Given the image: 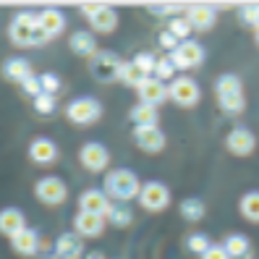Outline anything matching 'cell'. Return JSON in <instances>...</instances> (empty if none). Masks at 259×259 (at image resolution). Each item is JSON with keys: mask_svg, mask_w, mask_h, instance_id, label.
<instances>
[{"mask_svg": "<svg viewBox=\"0 0 259 259\" xmlns=\"http://www.w3.org/2000/svg\"><path fill=\"white\" fill-rule=\"evenodd\" d=\"M34 110L37 113H42V115H50V113H55V95H39V97H34Z\"/></svg>", "mask_w": 259, "mask_h": 259, "instance_id": "36", "label": "cell"}, {"mask_svg": "<svg viewBox=\"0 0 259 259\" xmlns=\"http://www.w3.org/2000/svg\"><path fill=\"white\" fill-rule=\"evenodd\" d=\"M39 81H42V92L45 95H55L58 89H60V79H58L55 73H42Z\"/></svg>", "mask_w": 259, "mask_h": 259, "instance_id": "37", "label": "cell"}, {"mask_svg": "<svg viewBox=\"0 0 259 259\" xmlns=\"http://www.w3.org/2000/svg\"><path fill=\"white\" fill-rule=\"evenodd\" d=\"M186 246H189V251H194V254H204L212 243H209V238L202 236V233H191V236L186 238Z\"/></svg>", "mask_w": 259, "mask_h": 259, "instance_id": "35", "label": "cell"}, {"mask_svg": "<svg viewBox=\"0 0 259 259\" xmlns=\"http://www.w3.org/2000/svg\"><path fill=\"white\" fill-rule=\"evenodd\" d=\"M238 16H241V21L246 24V26H254V19H256V6H246V8H243V11L238 13Z\"/></svg>", "mask_w": 259, "mask_h": 259, "instance_id": "41", "label": "cell"}, {"mask_svg": "<svg viewBox=\"0 0 259 259\" xmlns=\"http://www.w3.org/2000/svg\"><path fill=\"white\" fill-rule=\"evenodd\" d=\"M3 73L8 76V79H16V81H26L29 76H32V66H29L24 58H11V60H6V66H3Z\"/></svg>", "mask_w": 259, "mask_h": 259, "instance_id": "25", "label": "cell"}, {"mask_svg": "<svg viewBox=\"0 0 259 259\" xmlns=\"http://www.w3.org/2000/svg\"><path fill=\"white\" fill-rule=\"evenodd\" d=\"M167 97H170L173 102H178L181 108H194V105L199 102V97H202V89H199V84H196L194 79L181 76V79H176L170 87H167Z\"/></svg>", "mask_w": 259, "mask_h": 259, "instance_id": "4", "label": "cell"}, {"mask_svg": "<svg viewBox=\"0 0 259 259\" xmlns=\"http://www.w3.org/2000/svg\"><path fill=\"white\" fill-rule=\"evenodd\" d=\"M11 39L24 48V45H45L50 37L39 29V13H29V11H21L16 13V19L11 21Z\"/></svg>", "mask_w": 259, "mask_h": 259, "instance_id": "1", "label": "cell"}, {"mask_svg": "<svg viewBox=\"0 0 259 259\" xmlns=\"http://www.w3.org/2000/svg\"><path fill=\"white\" fill-rule=\"evenodd\" d=\"M81 238L73 236V233H63L58 241H55V254L60 259H79L81 256Z\"/></svg>", "mask_w": 259, "mask_h": 259, "instance_id": "20", "label": "cell"}, {"mask_svg": "<svg viewBox=\"0 0 259 259\" xmlns=\"http://www.w3.org/2000/svg\"><path fill=\"white\" fill-rule=\"evenodd\" d=\"M11 243H13V249H16L19 254L29 256V254H34V251H37V243H39V238H37V233H34V231H29V228H24L21 233H16V236L11 238Z\"/></svg>", "mask_w": 259, "mask_h": 259, "instance_id": "23", "label": "cell"}, {"mask_svg": "<svg viewBox=\"0 0 259 259\" xmlns=\"http://www.w3.org/2000/svg\"><path fill=\"white\" fill-rule=\"evenodd\" d=\"M66 115H68V120H73V123L89 126V123H95V120H100L102 105L97 100H92V97H79V100H73L66 108Z\"/></svg>", "mask_w": 259, "mask_h": 259, "instance_id": "3", "label": "cell"}, {"mask_svg": "<svg viewBox=\"0 0 259 259\" xmlns=\"http://www.w3.org/2000/svg\"><path fill=\"white\" fill-rule=\"evenodd\" d=\"M215 92L218 97H231V95H243V87H241V79L236 73H225L218 79L215 84Z\"/></svg>", "mask_w": 259, "mask_h": 259, "instance_id": "26", "label": "cell"}, {"mask_svg": "<svg viewBox=\"0 0 259 259\" xmlns=\"http://www.w3.org/2000/svg\"><path fill=\"white\" fill-rule=\"evenodd\" d=\"M29 157L39 165H48V162H55L58 160V147L53 139H34L32 147H29Z\"/></svg>", "mask_w": 259, "mask_h": 259, "instance_id": "17", "label": "cell"}, {"mask_svg": "<svg viewBox=\"0 0 259 259\" xmlns=\"http://www.w3.org/2000/svg\"><path fill=\"white\" fill-rule=\"evenodd\" d=\"M160 45H162L165 50H170V53H173V50L178 48V39H176V37L165 29V32H160Z\"/></svg>", "mask_w": 259, "mask_h": 259, "instance_id": "40", "label": "cell"}, {"mask_svg": "<svg viewBox=\"0 0 259 259\" xmlns=\"http://www.w3.org/2000/svg\"><path fill=\"white\" fill-rule=\"evenodd\" d=\"M202 259H231L225 251V246H220V243H212V246L202 254Z\"/></svg>", "mask_w": 259, "mask_h": 259, "instance_id": "39", "label": "cell"}, {"mask_svg": "<svg viewBox=\"0 0 259 259\" xmlns=\"http://www.w3.org/2000/svg\"><path fill=\"white\" fill-rule=\"evenodd\" d=\"M191 24H189V19L186 16H176V19H170V24H167V32H170L176 39H186L189 34H191Z\"/></svg>", "mask_w": 259, "mask_h": 259, "instance_id": "31", "label": "cell"}, {"mask_svg": "<svg viewBox=\"0 0 259 259\" xmlns=\"http://www.w3.org/2000/svg\"><path fill=\"white\" fill-rule=\"evenodd\" d=\"M79 160H81V165L87 167V170L100 173V170H105V167H108L110 152L105 149L102 144H97V142H87V144L81 147V152H79Z\"/></svg>", "mask_w": 259, "mask_h": 259, "instance_id": "8", "label": "cell"}, {"mask_svg": "<svg viewBox=\"0 0 259 259\" xmlns=\"http://www.w3.org/2000/svg\"><path fill=\"white\" fill-rule=\"evenodd\" d=\"M173 73H176V66H173V60H170V58H157L155 79H160V81H170V79H173Z\"/></svg>", "mask_w": 259, "mask_h": 259, "instance_id": "34", "label": "cell"}, {"mask_svg": "<svg viewBox=\"0 0 259 259\" xmlns=\"http://www.w3.org/2000/svg\"><path fill=\"white\" fill-rule=\"evenodd\" d=\"M89 259H105V256H102V254H97V251H95V254H89Z\"/></svg>", "mask_w": 259, "mask_h": 259, "instance_id": "43", "label": "cell"}, {"mask_svg": "<svg viewBox=\"0 0 259 259\" xmlns=\"http://www.w3.org/2000/svg\"><path fill=\"white\" fill-rule=\"evenodd\" d=\"M254 29L259 32V6H256V19H254Z\"/></svg>", "mask_w": 259, "mask_h": 259, "instance_id": "42", "label": "cell"}, {"mask_svg": "<svg viewBox=\"0 0 259 259\" xmlns=\"http://www.w3.org/2000/svg\"><path fill=\"white\" fill-rule=\"evenodd\" d=\"M131 120L136 123V128H142V126H155L157 123V108H152V105H134L131 108Z\"/></svg>", "mask_w": 259, "mask_h": 259, "instance_id": "24", "label": "cell"}, {"mask_svg": "<svg viewBox=\"0 0 259 259\" xmlns=\"http://www.w3.org/2000/svg\"><path fill=\"white\" fill-rule=\"evenodd\" d=\"M134 139H136V144H139L144 152H152V155L165 149V134L157 126H142V128H136L134 131Z\"/></svg>", "mask_w": 259, "mask_h": 259, "instance_id": "14", "label": "cell"}, {"mask_svg": "<svg viewBox=\"0 0 259 259\" xmlns=\"http://www.w3.org/2000/svg\"><path fill=\"white\" fill-rule=\"evenodd\" d=\"M68 45H71V50L76 55H84V58L97 55V39H95L92 32H73Z\"/></svg>", "mask_w": 259, "mask_h": 259, "instance_id": "21", "label": "cell"}, {"mask_svg": "<svg viewBox=\"0 0 259 259\" xmlns=\"http://www.w3.org/2000/svg\"><path fill=\"white\" fill-rule=\"evenodd\" d=\"M136 92H139V97H142L144 105H152V108H155V105H160L167 97V87L160 79H155V76H147V79L139 81Z\"/></svg>", "mask_w": 259, "mask_h": 259, "instance_id": "13", "label": "cell"}, {"mask_svg": "<svg viewBox=\"0 0 259 259\" xmlns=\"http://www.w3.org/2000/svg\"><path fill=\"white\" fill-rule=\"evenodd\" d=\"M34 194H37V199L45 202V204H63L66 196H68V189H66V184H63L60 178L48 176V178L37 181Z\"/></svg>", "mask_w": 259, "mask_h": 259, "instance_id": "6", "label": "cell"}, {"mask_svg": "<svg viewBox=\"0 0 259 259\" xmlns=\"http://www.w3.org/2000/svg\"><path fill=\"white\" fill-rule=\"evenodd\" d=\"M170 60H173V66L181 68V71L194 68V66H199L204 60V48L199 42H181L178 48L170 53Z\"/></svg>", "mask_w": 259, "mask_h": 259, "instance_id": "7", "label": "cell"}, {"mask_svg": "<svg viewBox=\"0 0 259 259\" xmlns=\"http://www.w3.org/2000/svg\"><path fill=\"white\" fill-rule=\"evenodd\" d=\"M186 19H189V24H191L194 29H199V32H207V29L215 26L218 13H215V8H209V6H194V8L186 11Z\"/></svg>", "mask_w": 259, "mask_h": 259, "instance_id": "16", "label": "cell"}, {"mask_svg": "<svg viewBox=\"0 0 259 259\" xmlns=\"http://www.w3.org/2000/svg\"><path fill=\"white\" fill-rule=\"evenodd\" d=\"M256 45H259V32H256Z\"/></svg>", "mask_w": 259, "mask_h": 259, "instance_id": "44", "label": "cell"}, {"mask_svg": "<svg viewBox=\"0 0 259 259\" xmlns=\"http://www.w3.org/2000/svg\"><path fill=\"white\" fill-rule=\"evenodd\" d=\"M241 215L249 223H259V191H249L241 196Z\"/></svg>", "mask_w": 259, "mask_h": 259, "instance_id": "27", "label": "cell"}, {"mask_svg": "<svg viewBox=\"0 0 259 259\" xmlns=\"http://www.w3.org/2000/svg\"><path fill=\"white\" fill-rule=\"evenodd\" d=\"M223 246H225V251H228V256H231V259H243V256H249V251H251L249 238H246V236H241V233L228 236Z\"/></svg>", "mask_w": 259, "mask_h": 259, "instance_id": "22", "label": "cell"}, {"mask_svg": "<svg viewBox=\"0 0 259 259\" xmlns=\"http://www.w3.org/2000/svg\"><path fill=\"white\" fill-rule=\"evenodd\" d=\"M89 24H92L95 32L100 34H110L118 26V11H113L110 6H97V11L89 16Z\"/></svg>", "mask_w": 259, "mask_h": 259, "instance_id": "15", "label": "cell"}, {"mask_svg": "<svg viewBox=\"0 0 259 259\" xmlns=\"http://www.w3.org/2000/svg\"><path fill=\"white\" fill-rule=\"evenodd\" d=\"M63 26H66V16H63L58 8H45V11L39 13V29H42L48 37L60 34V32H63Z\"/></svg>", "mask_w": 259, "mask_h": 259, "instance_id": "19", "label": "cell"}, {"mask_svg": "<svg viewBox=\"0 0 259 259\" xmlns=\"http://www.w3.org/2000/svg\"><path fill=\"white\" fill-rule=\"evenodd\" d=\"M139 191H142L139 178L126 167H118V170H110L105 176V194L113 196L115 202H128L134 196H139Z\"/></svg>", "mask_w": 259, "mask_h": 259, "instance_id": "2", "label": "cell"}, {"mask_svg": "<svg viewBox=\"0 0 259 259\" xmlns=\"http://www.w3.org/2000/svg\"><path fill=\"white\" fill-rule=\"evenodd\" d=\"M139 204L149 212H162L170 204V191H167V186L160 184V181H149V184H144L142 191H139Z\"/></svg>", "mask_w": 259, "mask_h": 259, "instance_id": "5", "label": "cell"}, {"mask_svg": "<svg viewBox=\"0 0 259 259\" xmlns=\"http://www.w3.org/2000/svg\"><path fill=\"white\" fill-rule=\"evenodd\" d=\"M105 220L102 215H92V212H81L79 209V215H76L73 220V228H76V233H81L87 238H100L105 233Z\"/></svg>", "mask_w": 259, "mask_h": 259, "instance_id": "12", "label": "cell"}, {"mask_svg": "<svg viewBox=\"0 0 259 259\" xmlns=\"http://www.w3.org/2000/svg\"><path fill=\"white\" fill-rule=\"evenodd\" d=\"M110 196L105 194V191H97V189H89L79 196V209L81 212H92V215H108V209H110Z\"/></svg>", "mask_w": 259, "mask_h": 259, "instance_id": "11", "label": "cell"}, {"mask_svg": "<svg viewBox=\"0 0 259 259\" xmlns=\"http://www.w3.org/2000/svg\"><path fill=\"white\" fill-rule=\"evenodd\" d=\"M21 89H24L26 95H32V97H39L42 95V81L34 79V76H29L26 81H21Z\"/></svg>", "mask_w": 259, "mask_h": 259, "instance_id": "38", "label": "cell"}, {"mask_svg": "<svg viewBox=\"0 0 259 259\" xmlns=\"http://www.w3.org/2000/svg\"><path fill=\"white\" fill-rule=\"evenodd\" d=\"M105 220L113 223V225H118V228H126V225H131V220H134V212H131L126 204H110Z\"/></svg>", "mask_w": 259, "mask_h": 259, "instance_id": "28", "label": "cell"}, {"mask_svg": "<svg viewBox=\"0 0 259 259\" xmlns=\"http://www.w3.org/2000/svg\"><path fill=\"white\" fill-rule=\"evenodd\" d=\"M120 60L115 53H110V50H102V53H97L95 55V60H92V73L97 76L100 81H110V79H118V68H120Z\"/></svg>", "mask_w": 259, "mask_h": 259, "instance_id": "9", "label": "cell"}, {"mask_svg": "<svg viewBox=\"0 0 259 259\" xmlns=\"http://www.w3.org/2000/svg\"><path fill=\"white\" fill-rule=\"evenodd\" d=\"M181 215H184L186 220H191V223L202 220L204 218V202L196 199V196H189V199L181 202Z\"/></svg>", "mask_w": 259, "mask_h": 259, "instance_id": "29", "label": "cell"}, {"mask_svg": "<svg viewBox=\"0 0 259 259\" xmlns=\"http://www.w3.org/2000/svg\"><path fill=\"white\" fill-rule=\"evenodd\" d=\"M142 79H147V76H142V71L136 68L131 60H128V63H126V60L120 63V68H118V81H123V84H128V87H139Z\"/></svg>", "mask_w": 259, "mask_h": 259, "instance_id": "30", "label": "cell"}, {"mask_svg": "<svg viewBox=\"0 0 259 259\" xmlns=\"http://www.w3.org/2000/svg\"><path fill=\"white\" fill-rule=\"evenodd\" d=\"M220 108H223L225 113L236 115V113H241L243 108H246V100H243V95H231V97H220Z\"/></svg>", "mask_w": 259, "mask_h": 259, "instance_id": "33", "label": "cell"}, {"mask_svg": "<svg viewBox=\"0 0 259 259\" xmlns=\"http://www.w3.org/2000/svg\"><path fill=\"white\" fill-rule=\"evenodd\" d=\"M26 228V220H24V212L19 209H3L0 212V233L13 238L16 233H21Z\"/></svg>", "mask_w": 259, "mask_h": 259, "instance_id": "18", "label": "cell"}, {"mask_svg": "<svg viewBox=\"0 0 259 259\" xmlns=\"http://www.w3.org/2000/svg\"><path fill=\"white\" fill-rule=\"evenodd\" d=\"M131 63L142 71V76H152V73H155V68H157V58L152 55V53H139V55L131 60Z\"/></svg>", "mask_w": 259, "mask_h": 259, "instance_id": "32", "label": "cell"}, {"mask_svg": "<svg viewBox=\"0 0 259 259\" xmlns=\"http://www.w3.org/2000/svg\"><path fill=\"white\" fill-rule=\"evenodd\" d=\"M225 147L236 157H249L254 152V147H256V139H254V134L249 128H233L225 139Z\"/></svg>", "mask_w": 259, "mask_h": 259, "instance_id": "10", "label": "cell"}]
</instances>
